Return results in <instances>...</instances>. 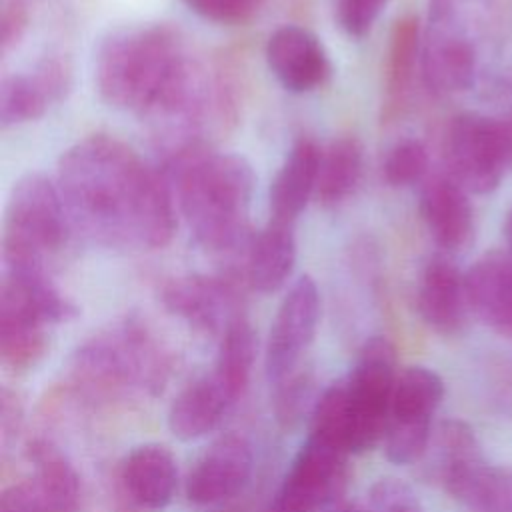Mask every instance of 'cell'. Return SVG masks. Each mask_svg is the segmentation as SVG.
Segmentation results:
<instances>
[{"label": "cell", "mask_w": 512, "mask_h": 512, "mask_svg": "<svg viewBox=\"0 0 512 512\" xmlns=\"http://www.w3.org/2000/svg\"><path fill=\"white\" fill-rule=\"evenodd\" d=\"M366 512H424L420 498L406 482L398 478H380L372 484L368 500L364 504Z\"/></svg>", "instance_id": "31"}, {"label": "cell", "mask_w": 512, "mask_h": 512, "mask_svg": "<svg viewBox=\"0 0 512 512\" xmlns=\"http://www.w3.org/2000/svg\"><path fill=\"white\" fill-rule=\"evenodd\" d=\"M328 512H330V510H328Z\"/></svg>", "instance_id": "40"}, {"label": "cell", "mask_w": 512, "mask_h": 512, "mask_svg": "<svg viewBox=\"0 0 512 512\" xmlns=\"http://www.w3.org/2000/svg\"><path fill=\"white\" fill-rule=\"evenodd\" d=\"M72 64L66 56H44L28 74H12L0 86V122L4 128L34 122L68 96Z\"/></svg>", "instance_id": "14"}, {"label": "cell", "mask_w": 512, "mask_h": 512, "mask_svg": "<svg viewBox=\"0 0 512 512\" xmlns=\"http://www.w3.org/2000/svg\"><path fill=\"white\" fill-rule=\"evenodd\" d=\"M94 86L112 108L132 112L176 136L198 126L210 82L178 28L166 22L110 30L94 56Z\"/></svg>", "instance_id": "2"}, {"label": "cell", "mask_w": 512, "mask_h": 512, "mask_svg": "<svg viewBox=\"0 0 512 512\" xmlns=\"http://www.w3.org/2000/svg\"><path fill=\"white\" fill-rule=\"evenodd\" d=\"M428 150L418 138L398 140L382 162V176L392 188H406L424 180L428 172Z\"/></svg>", "instance_id": "30"}, {"label": "cell", "mask_w": 512, "mask_h": 512, "mask_svg": "<svg viewBox=\"0 0 512 512\" xmlns=\"http://www.w3.org/2000/svg\"><path fill=\"white\" fill-rule=\"evenodd\" d=\"M422 78L434 94H454L472 88L476 50L456 22L450 2L434 0L420 50Z\"/></svg>", "instance_id": "11"}, {"label": "cell", "mask_w": 512, "mask_h": 512, "mask_svg": "<svg viewBox=\"0 0 512 512\" xmlns=\"http://www.w3.org/2000/svg\"><path fill=\"white\" fill-rule=\"evenodd\" d=\"M484 458L480 440L474 428L458 418L442 420L434 426L422 464V474L428 482L446 490L468 466Z\"/></svg>", "instance_id": "23"}, {"label": "cell", "mask_w": 512, "mask_h": 512, "mask_svg": "<svg viewBox=\"0 0 512 512\" xmlns=\"http://www.w3.org/2000/svg\"><path fill=\"white\" fill-rule=\"evenodd\" d=\"M164 176L194 240L212 254H244L252 238L250 206L256 176L240 154L190 142L170 152Z\"/></svg>", "instance_id": "3"}, {"label": "cell", "mask_w": 512, "mask_h": 512, "mask_svg": "<svg viewBox=\"0 0 512 512\" xmlns=\"http://www.w3.org/2000/svg\"><path fill=\"white\" fill-rule=\"evenodd\" d=\"M126 498L142 510L168 508L178 490V462L164 444L148 442L132 448L120 464Z\"/></svg>", "instance_id": "19"}, {"label": "cell", "mask_w": 512, "mask_h": 512, "mask_svg": "<svg viewBox=\"0 0 512 512\" xmlns=\"http://www.w3.org/2000/svg\"><path fill=\"white\" fill-rule=\"evenodd\" d=\"M388 0H332L334 20L352 38L366 36Z\"/></svg>", "instance_id": "32"}, {"label": "cell", "mask_w": 512, "mask_h": 512, "mask_svg": "<svg viewBox=\"0 0 512 512\" xmlns=\"http://www.w3.org/2000/svg\"><path fill=\"white\" fill-rule=\"evenodd\" d=\"M398 374L394 344L386 336L368 338L350 372L318 394L308 434L350 456L374 448L386 432Z\"/></svg>", "instance_id": "4"}, {"label": "cell", "mask_w": 512, "mask_h": 512, "mask_svg": "<svg viewBox=\"0 0 512 512\" xmlns=\"http://www.w3.org/2000/svg\"><path fill=\"white\" fill-rule=\"evenodd\" d=\"M416 308L422 322L442 336L464 330L470 314L464 272L446 254L432 256L420 270Z\"/></svg>", "instance_id": "16"}, {"label": "cell", "mask_w": 512, "mask_h": 512, "mask_svg": "<svg viewBox=\"0 0 512 512\" xmlns=\"http://www.w3.org/2000/svg\"><path fill=\"white\" fill-rule=\"evenodd\" d=\"M48 324L16 310H0V356L16 374L28 372L46 356Z\"/></svg>", "instance_id": "27"}, {"label": "cell", "mask_w": 512, "mask_h": 512, "mask_svg": "<svg viewBox=\"0 0 512 512\" xmlns=\"http://www.w3.org/2000/svg\"><path fill=\"white\" fill-rule=\"evenodd\" d=\"M504 236H506V242H508V250L512 252V210L508 212L506 222H504Z\"/></svg>", "instance_id": "37"}, {"label": "cell", "mask_w": 512, "mask_h": 512, "mask_svg": "<svg viewBox=\"0 0 512 512\" xmlns=\"http://www.w3.org/2000/svg\"><path fill=\"white\" fill-rule=\"evenodd\" d=\"M54 182L74 232L94 244L156 250L176 232L168 178L116 136L90 134L74 142L58 160Z\"/></svg>", "instance_id": "1"}, {"label": "cell", "mask_w": 512, "mask_h": 512, "mask_svg": "<svg viewBox=\"0 0 512 512\" xmlns=\"http://www.w3.org/2000/svg\"><path fill=\"white\" fill-rule=\"evenodd\" d=\"M256 360V334L244 316H238L220 334L212 374L238 402L250 382Z\"/></svg>", "instance_id": "28"}, {"label": "cell", "mask_w": 512, "mask_h": 512, "mask_svg": "<svg viewBox=\"0 0 512 512\" xmlns=\"http://www.w3.org/2000/svg\"><path fill=\"white\" fill-rule=\"evenodd\" d=\"M364 148L356 136H338L320 152L314 198L324 208L344 204L360 184Z\"/></svg>", "instance_id": "25"}, {"label": "cell", "mask_w": 512, "mask_h": 512, "mask_svg": "<svg viewBox=\"0 0 512 512\" xmlns=\"http://www.w3.org/2000/svg\"><path fill=\"white\" fill-rule=\"evenodd\" d=\"M0 424H2V432L4 436L16 432V428L20 426L22 422V404L18 400V396L8 390V388H2V394H0Z\"/></svg>", "instance_id": "36"}, {"label": "cell", "mask_w": 512, "mask_h": 512, "mask_svg": "<svg viewBox=\"0 0 512 512\" xmlns=\"http://www.w3.org/2000/svg\"><path fill=\"white\" fill-rule=\"evenodd\" d=\"M444 492L470 512H512V468L480 458Z\"/></svg>", "instance_id": "26"}, {"label": "cell", "mask_w": 512, "mask_h": 512, "mask_svg": "<svg viewBox=\"0 0 512 512\" xmlns=\"http://www.w3.org/2000/svg\"><path fill=\"white\" fill-rule=\"evenodd\" d=\"M320 322V292L312 276H300L284 294L270 324L264 370L270 384L280 382L294 370L310 344Z\"/></svg>", "instance_id": "10"}, {"label": "cell", "mask_w": 512, "mask_h": 512, "mask_svg": "<svg viewBox=\"0 0 512 512\" xmlns=\"http://www.w3.org/2000/svg\"><path fill=\"white\" fill-rule=\"evenodd\" d=\"M164 308L204 334H222L240 314V296L232 280L222 276L186 274L164 282Z\"/></svg>", "instance_id": "12"}, {"label": "cell", "mask_w": 512, "mask_h": 512, "mask_svg": "<svg viewBox=\"0 0 512 512\" xmlns=\"http://www.w3.org/2000/svg\"><path fill=\"white\" fill-rule=\"evenodd\" d=\"M350 454L308 436L266 512H328L348 484Z\"/></svg>", "instance_id": "9"}, {"label": "cell", "mask_w": 512, "mask_h": 512, "mask_svg": "<svg viewBox=\"0 0 512 512\" xmlns=\"http://www.w3.org/2000/svg\"><path fill=\"white\" fill-rule=\"evenodd\" d=\"M74 226L56 182L26 174L14 182L2 224V262L8 272L50 274Z\"/></svg>", "instance_id": "6"}, {"label": "cell", "mask_w": 512, "mask_h": 512, "mask_svg": "<svg viewBox=\"0 0 512 512\" xmlns=\"http://www.w3.org/2000/svg\"><path fill=\"white\" fill-rule=\"evenodd\" d=\"M422 36L420 20L414 14H406L394 22L386 52V78H384V104L382 118H396L408 98L416 64L420 60Z\"/></svg>", "instance_id": "24"}, {"label": "cell", "mask_w": 512, "mask_h": 512, "mask_svg": "<svg viewBox=\"0 0 512 512\" xmlns=\"http://www.w3.org/2000/svg\"><path fill=\"white\" fill-rule=\"evenodd\" d=\"M266 62L284 90L306 94L324 86L332 74V62L320 38L296 24L276 28L266 42Z\"/></svg>", "instance_id": "15"}, {"label": "cell", "mask_w": 512, "mask_h": 512, "mask_svg": "<svg viewBox=\"0 0 512 512\" xmlns=\"http://www.w3.org/2000/svg\"><path fill=\"white\" fill-rule=\"evenodd\" d=\"M254 470V452L240 434L214 440L190 468L184 494L194 506H212L234 498L248 484Z\"/></svg>", "instance_id": "13"}, {"label": "cell", "mask_w": 512, "mask_h": 512, "mask_svg": "<svg viewBox=\"0 0 512 512\" xmlns=\"http://www.w3.org/2000/svg\"><path fill=\"white\" fill-rule=\"evenodd\" d=\"M322 148L316 140L302 136L288 150L270 184V218L296 224L298 216L316 192Z\"/></svg>", "instance_id": "22"}, {"label": "cell", "mask_w": 512, "mask_h": 512, "mask_svg": "<svg viewBox=\"0 0 512 512\" xmlns=\"http://www.w3.org/2000/svg\"><path fill=\"white\" fill-rule=\"evenodd\" d=\"M30 26L28 0H0V50L6 54L26 34Z\"/></svg>", "instance_id": "35"}, {"label": "cell", "mask_w": 512, "mask_h": 512, "mask_svg": "<svg viewBox=\"0 0 512 512\" xmlns=\"http://www.w3.org/2000/svg\"><path fill=\"white\" fill-rule=\"evenodd\" d=\"M440 2H452V0H440Z\"/></svg>", "instance_id": "39"}, {"label": "cell", "mask_w": 512, "mask_h": 512, "mask_svg": "<svg viewBox=\"0 0 512 512\" xmlns=\"http://www.w3.org/2000/svg\"><path fill=\"white\" fill-rule=\"evenodd\" d=\"M470 194L446 172L424 180L420 190V216L446 254L468 250L474 240V210Z\"/></svg>", "instance_id": "17"}, {"label": "cell", "mask_w": 512, "mask_h": 512, "mask_svg": "<svg viewBox=\"0 0 512 512\" xmlns=\"http://www.w3.org/2000/svg\"><path fill=\"white\" fill-rule=\"evenodd\" d=\"M236 404L226 386L210 372L184 386L168 408V430L182 442L214 432Z\"/></svg>", "instance_id": "21"}, {"label": "cell", "mask_w": 512, "mask_h": 512, "mask_svg": "<svg viewBox=\"0 0 512 512\" xmlns=\"http://www.w3.org/2000/svg\"><path fill=\"white\" fill-rule=\"evenodd\" d=\"M506 126H508V136H510V152H512V120H508V122H506Z\"/></svg>", "instance_id": "38"}, {"label": "cell", "mask_w": 512, "mask_h": 512, "mask_svg": "<svg viewBox=\"0 0 512 512\" xmlns=\"http://www.w3.org/2000/svg\"><path fill=\"white\" fill-rule=\"evenodd\" d=\"M470 314L492 332L512 338V252L492 250L466 272Z\"/></svg>", "instance_id": "18"}, {"label": "cell", "mask_w": 512, "mask_h": 512, "mask_svg": "<svg viewBox=\"0 0 512 512\" xmlns=\"http://www.w3.org/2000/svg\"><path fill=\"white\" fill-rule=\"evenodd\" d=\"M0 512H60L50 496L28 476L4 488Z\"/></svg>", "instance_id": "34"}, {"label": "cell", "mask_w": 512, "mask_h": 512, "mask_svg": "<svg viewBox=\"0 0 512 512\" xmlns=\"http://www.w3.org/2000/svg\"><path fill=\"white\" fill-rule=\"evenodd\" d=\"M274 388V414L282 428H294L306 414H312L318 396H314V378L310 372L294 370L276 382Z\"/></svg>", "instance_id": "29"}, {"label": "cell", "mask_w": 512, "mask_h": 512, "mask_svg": "<svg viewBox=\"0 0 512 512\" xmlns=\"http://www.w3.org/2000/svg\"><path fill=\"white\" fill-rule=\"evenodd\" d=\"M442 400L444 380L438 372L426 366L400 370L382 438L388 462L408 466L422 460L434 432V414Z\"/></svg>", "instance_id": "8"}, {"label": "cell", "mask_w": 512, "mask_h": 512, "mask_svg": "<svg viewBox=\"0 0 512 512\" xmlns=\"http://www.w3.org/2000/svg\"><path fill=\"white\" fill-rule=\"evenodd\" d=\"M512 162L506 122L480 112L456 114L444 134L446 174L468 194H492Z\"/></svg>", "instance_id": "7"}, {"label": "cell", "mask_w": 512, "mask_h": 512, "mask_svg": "<svg viewBox=\"0 0 512 512\" xmlns=\"http://www.w3.org/2000/svg\"><path fill=\"white\" fill-rule=\"evenodd\" d=\"M184 2L192 12L216 24H244L252 20L262 6V0H184Z\"/></svg>", "instance_id": "33"}, {"label": "cell", "mask_w": 512, "mask_h": 512, "mask_svg": "<svg viewBox=\"0 0 512 512\" xmlns=\"http://www.w3.org/2000/svg\"><path fill=\"white\" fill-rule=\"evenodd\" d=\"M74 384L90 396L112 400L130 392L158 394L168 378V356L136 320L92 336L70 358Z\"/></svg>", "instance_id": "5"}, {"label": "cell", "mask_w": 512, "mask_h": 512, "mask_svg": "<svg viewBox=\"0 0 512 512\" xmlns=\"http://www.w3.org/2000/svg\"><path fill=\"white\" fill-rule=\"evenodd\" d=\"M296 224L268 218V222L252 234L242 256L244 282L260 292H278L292 276L296 264Z\"/></svg>", "instance_id": "20"}]
</instances>
